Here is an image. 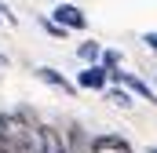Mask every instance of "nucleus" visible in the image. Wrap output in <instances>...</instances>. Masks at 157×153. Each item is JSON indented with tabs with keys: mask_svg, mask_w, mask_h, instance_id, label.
<instances>
[{
	"mask_svg": "<svg viewBox=\"0 0 157 153\" xmlns=\"http://www.w3.org/2000/svg\"><path fill=\"white\" fill-rule=\"evenodd\" d=\"M0 153H40V135L26 113H0Z\"/></svg>",
	"mask_w": 157,
	"mask_h": 153,
	"instance_id": "obj_1",
	"label": "nucleus"
},
{
	"mask_svg": "<svg viewBox=\"0 0 157 153\" xmlns=\"http://www.w3.org/2000/svg\"><path fill=\"white\" fill-rule=\"evenodd\" d=\"M51 22L62 26V29H88V15L80 11L77 4H62V0H59V7L51 11Z\"/></svg>",
	"mask_w": 157,
	"mask_h": 153,
	"instance_id": "obj_2",
	"label": "nucleus"
},
{
	"mask_svg": "<svg viewBox=\"0 0 157 153\" xmlns=\"http://www.w3.org/2000/svg\"><path fill=\"white\" fill-rule=\"evenodd\" d=\"M106 84H110V76H106V66H99V62H88V66L77 73V88H88V91H106Z\"/></svg>",
	"mask_w": 157,
	"mask_h": 153,
	"instance_id": "obj_3",
	"label": "nucleus"
},
{
	"mask_svg": "<svg viewBox=\"0 0 157 153\" xmlns=\"http://www.w3.org/2000/svg\"><path fill=\"white\" fill-rule=\"evenodd\" d=\"M106 76H110V80H117V84H124L128 91H135L139 99H146V102H157V99H154V91H150V84H143L139 76H132V73H121V69H110Z\"/></svg>",
	"mask_w": 157,
	"mask_h": 153,
	"instance_id": "obj_4",
	"label": "nucleus"
},
{
	"mask_svg": "<svg viewBox=\"0 0 157 153\" xmlns=\"http://www.w3.org/2000/svg\"><path fill=\"white\" fill-rule=\"evenodd\" d=\"M33 73H37L40 80H44V84H51V88H59L62 95H77V84H70L66 76L59 73V69H51V66H37Z\"/></svg>",
	"mask_w": 157,
	"mask_h": 153,
	"instance_id": "obj_5",
	"label": "nucleus"
},
{
	"mask_svg": "<svg viewBox=\"0 0 157 153\" xmlns=\"http://www.w3.org/2000/svg\"><path fill=\"white\" fill-rule=\"evenodd\" d=\"M37 135H40V153H70L66 139L55 128H37Z\"/></svg>",
	"mask_w": 157,
	"mask_h": 153,
	"instance_id": "obj_6",
	"label": "nucleus"
},
{
	"mask_svg": "<svg viewBox=\"0 0 157 153\" xmlns=\"http://www.w3.org/2000/svg\"><path fill=\"white\" fill-rule=\"evenodd\" d=\"M91 153H132V146L121 139V135H99L91 142Z\"/></svg>",
	"mask_w": 157,
	"mask_h": 153,
	"instance_id": "obj_7",
	"label": "nucleus"
},
{
	"mask_svg": "<svg viewBox=\"0 0 157 153\" xmlns=\"http://www.w3.org/2000/svg\"><path fill=\"white\" fill-rule=\"evenodd\" d=\"M77 55L84 58V62H99V55H102V44H99V40H84V44L77 47Z\"/></svg>",
	"mask_w": 157,
	"mask_h": 153,
	"instance_id": "obj_8",
	"label": "nucleus"
},
{
	"mask_svg": "<svg viewBox=\"0 0 157 153\" xmlns=\"http://www.w3.org/2000/svg\"><path fill=\"white\" fill-rule=\"evenodd\" d=\"M106 102H113V106H121V110H128V106H132V95H128L124 88H113V91H106Z\"/></svg>",
	"mask_w": 157,
	"mask_h": 153,
	"instance_id": "obj_9",
	"label": "nucleus"
},
{
	"mask_svg": "<svg viewBox=\"0 0 157 153\" xmlns=\"http://www.w3.org/2000/svg\"><path fill=\"white\" fill-rule=\"evenodd\" d=\"M99 58H102L99 66H106V73H110V69H121V51H102Z\"/></svg>",
	"mask_w": 157,
	"mask_h": 153,
	"instance_id": "obj_10",
	"label": "nucleus"
},
{
	"mask_svg": "<svg viewBox=\"0 0 157 153\" xmlns=\"http://www.w3.org/2000/svg\"><path fill=\"white\" fill-rule=\"evenodd\" d=\"M70 142H73L77 153H88V150H84V131H80V128H70Z\"/></svg>",
	"mask_w": 157,
	"mask_h": 153,
	"instance_id": "obj_11",
	"label": "nucleus"
},
{
	"mask_svg": "<svg viewBox=\"0 0 157 153\" xmlns=\"http://www.w3.org/2000/svg\"><path fill=\"white\" fill-rule=\"evenodd\" d=\"M40 26H44V29H48L51 37H66V33H70V29H62V26H55L51 18H40Z\"/></svg>",
	"mask_w": 157,
	"mask_h": 153,
	"instance_id": "obj_12",
	"label": "nucleus"
},
{
	"mask_svg": "<svg viewBox=\"0 0 157 153\" xmlns=\"http://www.w3.org/2000/svg\"><path fill=\"white\" fill-rule=\"evenodd\" d=\"M0 22H7V26H15V15H11V11H7L4 4H0Z\"/></svg>",
	"mask_w": 157,
	"mask_h": 153,
	"instance_id": "obj_13",
	"label": "nucleus"
},
{
	"mask_svg": "<svg viewBox=\"0 0 157 153\" xmlns=\"http://www.w3.org/2000/svg\"><path fill=\"white\" fill-rule=\"evenodd\" d=\"M143 44H146L150 51H157V33H146V37H143Z\"/></svg>",
	"mask_w": 157,
	"mask_h": 153,
	"instance_id": "obj_14",
	"label": "nucleus"
},
{
	"mask_svg": "<svg viewBox=\"0 0 157 153\" xmlns=\"http://www.w3.org/2000/svg\"><path fill=\"white\" fill-rule=\"evenodd\" d=\"M0 62H4V58H0Z\"/></svg>",
	"mask_w": 157,
	"mask_h": 153,
	"instance_id": "obj_15",
	"label": "nucleus"
}]
</instances>
